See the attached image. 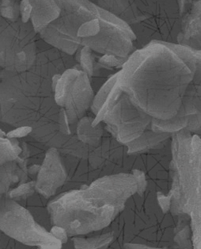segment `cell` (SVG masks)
<instances>
[{
	"label": "cell",
	"mask_w": 201,
	"mask_h": 249,
	"mask_svg": "<svg viewBox=\"0 0 201 249\" xmlns=\"http://www.w3.org/2000/svg\"><path fill=\"white\" fill-rule=\"evenodd\" d=\"M198 136H199V135H198Z\"/></svg>",
	"instance_id": "2e32d148"
},
{
	"label": "cell",
	"mask_w": 201,
	"mask_h": 249,
	"mask_svg": "<svg viewBox=\"0 0 201 249\" xmlns=\"http://www.w3.org/2000/svg\"><path fill=\"white\" fill-rule=\"evenodd\" d=\"M178 44L201 50V0L191 3L184 13Z\"/></svg>",
	"instance_id": "ba28073f"
},
{
	"label": "cell",
	"mask_w": 201,
	"mask_h": 249,
	"mask_svg": "<svg viewBox=\"0 0 201 249\" xmlns=\"http://www.w3.org/2000/svg\"><path fill=\"white\" fill-rule=\"evenodd\" d=\"M37 33L31 21L0 20V65L3 71L19 73L30 70L36 57Z\"/></svg>",
	"instance_id": "277c9868"
},
{
	"label": "cell",
	"mask_w": 201,
	"mask_h": 249,
	"mask_svg": "<svg viewBox=\"0 0 201 249\" xmlns=\"http://www.w3.org/2000/svg\"><path fill=\"white\" fill-rule=\"evenodd\" d=\"M194 75L195 68L167 43L153 41L128 57L121 70L120 85L122 91L149 95L180 107Z\"/></svg>",
	"instance_id": "6da1fadb"
},
{
	"label": "cell",
	"mask_w": 201,
	"mask_h": 249,
	"mask_svg": "<svg viewBox=\"0 0 201 249\" xmlns=\"http://www.w3.org/2000/svg\"><path fill=\"white\" fill-rule=\"evenodd\" d=\"M171 48L181 57L189 61L195 67V75L192 82L201 85V50H195L188 46H181L179 44L167 43Z\"/></svg>",
	"instance_id": "7c38bea8"
},
{
	"label": "cell",
	"mask_w": 201,
	"mask_h": 249,
	"mask_svg": "<svg viewBox=\"0 0 201 249\" xmlns=\"http://www.w3.org/2000/svg\"><path fill=\"white\" fill-rule=\"evenodd\" d=\"M55 1L61 9V15L51 24L60 32L80 41L100 32V8L92 0Z\"/></svg>",
	"instance_id": "8992f818"
},
{
	"label": "cell",
	"mask_w": 201,
	"mask_h": 249,
	"mask_svg": "<svg viewBox=\"0 0 201 249\" xmlns=\"http://www.w3.org/2000/svg\"><path fill=\"white\" fill-rule=\"evenodd\" d=\"M100 32L95 36L82 40L83 46L95 53L128 58L137 51L134 46L136 36L129 24L100 8Z\"/></svg>",
	"instance_id": "5b68a950"
},
{
	"label": "cell",
	"mask_w": 201,
	"mask_h": 249,
	"mask_svg": "<svg viewBox=\"0 0 201 249\" xmlns=\"http://www.w3.org/2000/svg\"><path fill=\"white\" fill-rule=\"evenodd\" d=\"M143 21L131 25L137 50L153 41L178 44L182 12L179 0H135Z\"/></svg>",
	"instance_id": "3957f363"
},
{
	"label": "cell",
	"mask_w": 201,
	"mask_h": 249,
	"mask_svg": "<svg viewBox=\"0 0 201 249\" xmlns=\"http://www.w3.org/2000/svg\"><path fill=\"white\" fill-rule=\"evenodd\" d=\"M32 6L31 21L37 33L60 17L61 9L55 0H29Z\"/></svg>",
	"instance_id": "30bf717a"
},
{
	"label": "cell",
	"mask_w": 201,
	"mask_h": 249,
	"mask_svg": "<svg viewBox=\"0 0 201 249\" xmlns=\"http://www.w3.org/2000/svg\"><path fill=\"white\" fill-rule=\"evenodd\" d=\"M179 1H180L181 12H182V15H183L184 13L185 12L191 3H194L195 1H198V0H179Z\"/></svg>",
	"instance_id": "9a60e30c"
},
{
	"label": "cell",
	"mask_w": 201,
	"mask_h": 249,
	"mask_svg": "<svg viewBox=\"0 0 201 249\" xmlns=\"http://www.w3.org/2000/svg\"><path fill=\"white\" fill-rule=\"evenodd\" d=\"M32 6L29 0H21L20 3V18L22 21L27 23L31 21Z\"/></svg>",
	"instance_id": "5bb4252c"
},
{
	"label": "cell",
	"mask_w": 201,
	"mask_h": 249,
	"mask_svg": "<svg viewBox=\"0 0 201 249\" xmlns=\"http://www.w3.org/2000/svg\"><path fill=\"white\" fill-rule=\"evenodd\" d=\"M38 36L50 46H54L69 55H76L77 51L83 46L82 41L75 40L73 38H70L61 33L52 24H50L47 27L40 31Z\"/></svg>",
	"instance_id": "8fae6325"
},
{
	"label": "cell",
	"mask_w": 201,
	"mask_h": 249,
	"mask_svg": "<svg viewBox=\"0 0 201 249\" xmlns=\"http://www.w3.org/2000/svg\"><path fill=\"white\" fill-rule=\"evenodd\" d=\"M104 10L116 16L130 26L143 21V17L135 0H92Z\"/></svg>",
	"instance_id": "9c48e42d"
},
{
	"label": "cell",
	"mask_w": 201,
	"mask_h": 249,
	"mask_svg": "<svg viewBox=\"0 0 201 249\" xmlns=\"http://www.w3.org/2000/svg\"><path fill=\"white\" fill-rule=\"evenodd\" d=\"M184 155L175 148V166L173 190L170 192L175 212L191 217L194 243L201 238V139L190 135L188 130L180 132Z\"/></svg>",
	"instance_id": "7a4b0ae2"
},
{
	"label": "cell",
	"mask_w": 201,
	"mask_h": 249,
	"mask_svg": "<svg viewBox=\"0 0 201 249\" xmlns=\"http://www.w3.org/2000/svg\"><path fill=\"white\" fill-rule=\"evenodd\" d=\"M80 66L75 55H69L40 38L37 35L36 57L32 69L44 76L53 78L67 71Z\"/></svg>",
	"instance_id": "52a82bcc"
},
{
	"label": "cell",
	"mask_w": 201,
	"mask_h": 249,
	"mask_svg": "<svg viewBox=\"0 0 201 249\" xmlns=\"http://www.w3.org/2000/svg\"><path fill=\"white\" fill-rule=\"evenodd\" d=\"M20 3L21 0H2L1 17L13 21L20 18Z\"/></svg>",
	"instance_id": "4fadbf2b"
}]
</instances>
